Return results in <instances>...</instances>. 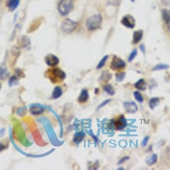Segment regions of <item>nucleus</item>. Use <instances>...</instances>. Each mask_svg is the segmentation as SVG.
Returning <instances> with one entry per match:
<instances>
[{"mask_svg":"<svg viewBox=\"0 0 170 170\" xmlns=\"http://www.w3.org/2000/svg\"><path fill=\"white\" fill-rule=\"evenodd\" d=\"M46 76L53 83H60L66 78V73L63 70L58 67H52L47 71Z\"/></svg>","mask_w":170,"mask_h":170,"instance_id":"1","label":"nucleus"},{"mask_svg":"<svg viewBox=\"0 0 170 170\" xmlns=\"http://www.w3.org/2000/svg\"><path fill=\"white\" fill-rule=\"evenodd\" d=\"M101 23H102V16L100 14H96V15H91L86 20L85 26L88 31L94 32L100 28Z\"/></svg>","mask_w":170,"mask_h":170,"instance_id":"2","label":"nucleus"},{"mask_svg":"<svg viewBox=\"0 0 170 170\" xmlns=\"http://www.w3.org/2000/svg\"><path fill=\"white\" fill-rule=\"evenodd\" d=\"M73 7V0H60L58 3V11L62 16H66L72 11Z\"/></svg>","mask_w":170,"mask_h":170,"instance_id":"3","label":"nucleus"},{"mask_svg":"<svg viewBox=\"0 0 170 170\" xmlns=\"http://www.w3.org/2000/svg\"><path fill=\"white\" fill-rule=\"evenodd\" d=\"M77 23L72 20H71V19H68V18L65 19L61 25V30L65 33H67V34L73 32L77 29Z\"/></svg>","mask_w":170,"mask_h":170,"instance_id":"4","label":"nucleus"},{"mask_svg":"<svg viewBox=\"0 0 170 170\" xmlns=\"http://www.w3.org/2000/svg\"><path fill=\"white\" fill-rule=\"evenodd\" d=\"M126 62L123 60L117 57V56H114V58L112 59L111 64H110V68L115 72H120L126 67Z\"/></svg>","mask_w":170,"mask_h":170,"instance_id":"5","label":"nucleus"},{"mask_svg":"<svg viewBox=\"0 0 170 170\" xmlns=\"http://www.w3.org/2000/svg\"><path fill=\"white\" fill-rule=\"evenodd\" d=\"M112 126L117 130H123L125 129L128 126V123L125 117L123 115H120L117 118H115L114 120L112 121Z\"/></svg>","mask_w":170,"mask_h":170,"instance_id":"6","label":"nucleus"},{"mask_svg":"<svg viewBox=\"0 0 170 170\" xmlns=\"http://www.w3.org/2000/svg\"><path fill=\"white\" fill-rule=\"evenodd\" d=\"M135 23H136L135 19L131 15H124L121 20V24L123 27L129 28V29H134L135 27Z\"/></svg>","mask_w":170,"mask_h":170,"instance_id":"7","label":"nucleus"},{"mask_svg":"<svg viewBox=\"0 0 170 170\" xmlns=\"http://www.w3.org/2000/svg\"><path fill=\"white\" fill-rule=\"evenodd\" d=\"M44 61L50 67H56L59 65L60 60L57 56L53 55V54H48L44 58Z\"/></svg>","mask_w":170,"mask_h":170,"instance_id":"8","label":"nucleus"},{"mask_svg":"<svg viewBox=\"0 0 170 170\" xmlns=\"http://www.w3.org/2000/svg\"><path fill=\"white\" fill-rule=\"evenodd\" d=\"M123 107L125 109V111L128 113H130V114L135 113L138 111V106L133 101H126V102H124L123 103Z\"/></svg>","mask_w":170,"mask_h":170,"instance_id":"9","label":"nucleus"},{"mask_svg":"<svg viewBox=\"0 0 170 170\" xmlns=\"http://www.w3.org/2000/svg\"><path fill=\"white\" fill-rule=\"evenodd\" d=\"M45 112V109L44 107L41 106H38V105H33L30 107V112L31 114L34 115V116H38V115L43 114Z\"/></svg>","mask_w":170,"mask_h":170,"instance_id":"10","label":"nucleus"},{"mask_svg":"<svg viewBox=\"0 0 170 170\" xmlns=\"http://www.w3.org/2000/svg\"><path fill=\"white\" fill-rule=\"evenodd\" d=\"M18 44H20V46L24 49H28L31 45V41L30 39L27 38V36H21L18 38Z\"/></svg>","mask_w":170,"mask_h":170,"instance_id":"11","label":"nucleus"},{"mask_svg":"<svg viewBox=\"0 0 170 170\" xmlns=\"http://www.w3.org/2000/svg\"><path fill=\"white\" fill-rule=\"evenodd\" d=\"M88 98H89V94H88V89L86 88H83L81 91L79 96L77 98V101L80 103V104H84L88 100Z\"/></svg>","mask_w":170,"mask_h":170,"instance_id":"12","label":"nucleus"},{"mask_svg":"<svg viewBox=\"0 0 170 170\" xmlns=\"http://www.w3.org/2000/svg\"><path fill=\"white\" fill-rule=\"evenodd\" d=\"M142 38H143V31L142 30L135 31L134 34H133L132 43L134 44H138L142 40Z\"/></svg>","mask_w":170,"mask_h":170,"instance_id":"13","label":"nucleus"},{"mask_svg":"<svg viewBox=\"0 0 170 170\" xmlns=\"http://www.w3.org/2000/svg\"><path fill=\"white\" fill-rule=\"evenodd\" d=\"M135 87L138 90L145 91L146 89V80L144 79V78H141L140 80H138L135 83Z\"/></svg>","mask_w":170,"mask_h":170,"instance_id":"14","label":"nucleus"},{"mask_svg":"<svg viewBox=\"0 0 170 170\" xmlns=\"http://www.w3.org/2000/svg\"><path fill=\"white\" fill-rule=\"evenodd\" d=\"M85 137V133L83 132H77L75 134L73 137V142L76 144L77 146H78L82 141H83V139Z\"/></svg>","mask_w":170,"mask_h":170,"instance_id":"15","label":"nucleus"},{"mask_svg":"<svg viewBox=\"0 0 170 170\" xmlns=\"http://www.w3.org/2000/svg\"><path fill=\"white\" fill-rule=\"evenodd\" d=\"M158 160V157L157 154H151V155H150L148 157L146 160V164L148 166H152V165L156 164L157 163V162Z\"/></svg>","mask_w":170,"mask_h":170,"instance_id":"16","label":"nucleus"},{"mask_svg":"<svg viewBox=\"0 0 170 170\" xmlns=\"http://www.w3.org/2000/svg\"><path fill=\"white\" fill-rule=\"evenodd\" d=\"M160 98L159 97H152L151 100H149V107L151 110H154V109L158 106L160 104Z\"/></svg>","mask_w":170,"mask_h":170,"instance_id":"17","label":"nucleus"},{"mask_svg":"<svg viewBox=\"0 0 170 170\" xmlns=\"http://www.w3.org/2000/svg\"><path fill=\"white\" fill-rule=\"evenodd\" d=\"M62 94H63L62 88L60 86H56L55 88H54L53 92H52V99L56 100V99H58V98L61 96Z\"/></svg>","mask_w":170,"mask_h":170,"instance_id":"18","label":"nucleus"},{"mask_svg":"<svg viewBox=\"0 0 170 170\" xmlns=\"http://www.w3.org/2000/svg\"><path fill=\"white\" fill-rule=\"evenodd\" d=\"M9 76V71L6 66L1 64L0 65V79H5Z\"/></svg>","mask_w":170,"mask_h":170,"instance_id":"19","label":"nucleus"},{"mask_svg":"<svg viewBox=\"0 0 170 170\" xmlns=\"http://www.w3.org/2000/svg\"><path fill=\"white\" fill-rule=\"evenodd\" d=\"M19 3H20V0H9L7 3V6L10 11H14L19 6Z\"/></svg>","mask_w":170,"mask_h":170,"instance_id":"20","label":"nucleus"},{"mask_svg":"<svg viewBox=\"0 0 170 170\" xmlns=\"http://www.w3.org/2000/svg\"><path fill=\"white\" fill-rule=\"evenodd\" d=\"M112 78V74L109 71H105L103 72L102 74L100 75V81L103 82H108L109 80Z\"/></svg>","mask_w":170,"mask_h":170,"instance_id":"21","label":"nucleus"},{"mask_svg":"<svg viewBox=\"0 0 170 170\" xmlns=\"http://www.w3.org/2000/svg\"><path fill=\"white\" fill-rule=\"evenodd\" d=\"M162 17L166 24L170 21V9H163L162 10Z\"/></svg>","mask_w":170,"mask_h":170,"instance_id":"22","label":"nucleus"},{"mask_svg":"<svg viewBox=\"0 0 170 170\" xmlns=\"http://www.w3.org/2000/svg\"><path fill=\"white\" fill-rule=\"evenodd\" d=\"M103 90L105 91V92H106V93L108 94H110V95H114L115 94L114 88H113L111 84H107V83H106V84L103 85Z\"/></svg>","mask_w":170,"mask_h":170,"instance_id":"23","label":"nucleus"},{"mask_svg":"<svg viewBox=\"0 0 170 170\" xmlns=\"http://www.w3.org/2000/svg\"><path fill=\"white\" fill-rule=\"evenodd\" d=\"M169 67L168 65L166 64H157L155 66L152 68V71L156 72V71H160V70H167Z\"/></svg>","mask_w":170,"mask_h":170,"instance_id":"24","label":"nucleus"},{"mask_svg":"<svg viewBox=\"0 0 170 170\" xmlns=\"http://www.w3.org/2000/svg\"><path fill=\"white\" fill-rule=\"evenodd\" d=\"M108 58H109L108 56H104V57L101 59V61H100L98 63V66H96V69L100 70V69H101V68L104 67V66H105V65H106V61H107V60H108Z\"/></svg>","mask_w":170,"mask_h":170,"instance_id":"25","label":"nucleus"},{"mask_svg":"<svg viewBox=\"0 0 170 170\" xmlns=\"http://www.w3.org/2000/svg\"><path fill=\"white\" fill-rule=\"evenodd\" d=\"M134 96H135V100H137L138 102L140 103L144 102V97L143 95L141 94V93L140 91H135V92H134Z\"/></svg>","mask_w":170,"mask_h":170,"instance_id":"26","label":"nucleus"},{"mask_svg":"<svg viewBox=\"0 0 170 170\" xmlns=\"http://www.w3.org/2000/svg\"><path fill=\"white\" fill-rule=\"evenodd\" d=\"M126 77V72H119L116 74V80L117 82H122Z\"/></svg>","mask_w":170,"mask_h":170,"instance_id":"27","label":"nucleus"},{"mask_svg":"<svg viewBox=\"0 0 170 170\" xmlns=\"http://www.w3.org/2000/svg\"><path fill=\"white\" fill-rule=\"evenodd\" d=\"M18 77L13 76L11 77H9V86H15V85H17L18 83Z\"/></svg>","mask_w":170,"mask_h":170,"instance_id":"28","label":"nucleus"},{"mask_svg":"<svg viewBox=\"0 0 170 170\" xmlns=\"http://www.w3.org/2000/svg\"><path fill=\"white\" fill-rule=\"evenodd\" d=\"M137 54H138V52H137V50L136 49H134V50H132V52L130 53V55H129V59H128V61H129V62H131L134 60V59L137 56Z\"/></svg>","mask_w":170,"mask_h":170,"instance_id":"29","label":"nucleus"},{"mask_svg":"<svg viewBox=\"0 0 170 170\" xmlns=\"http://www.w3.org/2000/svg\"><path fill=\"white\" fill-rule=\"evenodd\" d=\"M26 110H27V108L24 106V107H21V108L18 109L17 110V115H19L20 117H23L24 115H26Z\"/></svg>","mask_w":170,"mask_h":170,"instance_id":"30","label":"nucleus"},{"mask_svg":"<svg viewBox=\"0 0 170 170\" xmlns=\"http://www.w3.org/2000/svg\"><path fill=\"white\" fill-rule=\"evenodd\" d=\"M111 101H112V100H110V99H109V100H104V101H103V102L101 103V104H100V106H98V107H97V110H100V109L103 108L104 106H106V105H107L108 103L111 102Z\"/></svg>","mask_w":170,"mask_h":170,"instance_id":"31","label":"nucleus"},{"mask_svg":"<svg viewBox=\"0 0 170 170\" xmlns=\"http://www.w3.org/2000/svg\"><path fill=\"white\" fill-rule=\"evenodd\" d=\"M15 74H16V77H18L19 78H20V77H22L25 76L23 72H21V71L20 70V69H16V70H15Z\"/></svg>","mask_w":170,"mask_h":170,"instance_id":"32","label":"nucleus"},{"mask_svg":"<svg viewBox=\"0 0 170 170\" xmlns=\"http://www.w3.org/2000/svg\"><path fill=\"white\" fill-rule=\"evenodd\" d=\"M149 140H150V136H146V137L144 138L143 141H142V146L143 147L146 146V145H147V143H148Z\"/></svg>","mask_w":170,"mask_h":170,"instance_id":"33","label":"nucleus"},{"mask_svg":"<svg viewBox=\"0 0 170 170\" xmlns=\"http://www.w3.org/2000/svg\"><path fill=\"white\" fill-rule=\"evenodd\" d=\"M129 158H130L129 157H123V158L121 159L120 161L118 162V164H123V162H125L126 161H128Z\"/></svg>","mask_w":170,"mask_h":170,"instance_id":"34","label":"nucleus"},{"mask_svg":"<svg viewBox=\"0 0 170 170\" xmlns=\"http://www.w3.org/2000/svg\"><path fill=\"white\" fill-rule=\"evenodd\" d=\"M166 156H167V159L170 161V146H168L166 149Z\"/></svg>","mask_w":170,"mask_h":170,"instance_id":"35","label":"nucleus"},{"mask_svg":"<svg viewBox=\"0 0 170 170\" xmlns=\"http://www.w3.org/2000/svg\"><path fill=\"white\" fill-rule=\"evenodd\" d=\"M5 149V146H4V145L2 143H0V152L2 151H3V150Z\"/></svg>","mask_w":170,"mask_h":170,"instance_id":"36","label":"nucleus"},{"mask_svg":"<svg viewBox=\"0 0 170 170\" xmlns=\"http://www.w3.org/2000/svg\"><path fill=\"white\" fill-rule=\"evenodd\" d=\"M163 4H165V5H170V0H163Z\"/></svg>","mask_w":170,"mask_h":170,"instance_id":"37","label":"nucleus"},{"mask_svg":"<svg viewBox=\"0 0 170 170\" xmlns=\"http://www.w3.org/2000/svg\"><path fill=\"white\" fill-rule=\"evenodd\" d=\"M140 49L142 50V52H143V53L146 52V50H145V45H144V44H141V46H140Z\"/></svg>","mask_w":170,"mask_h":170,"instance_id":"38","label":"nucleus"},{"mask_svg":"<svg viewBox=\"0 0 170 170\" xmlns=\"http://www.w3.org/2000/svg\"><path fill=\"white\" fill-rule=\"evenodd\" d=\"M166 25H167V29H168V31H169V32H170V21H168V22H167V23L166 24Z\"/></svg>","mask_w":170,"mask_h":170,"instance_id":"39","label":"nucleus"},{"mask_svg":"<svg viewBox=\"0 0 170 170\" xmlns=\"http://www.w3.org/2000/svg\"><path fill=\"white\" fill-rule=\"evenodd\" d=\"M131 1H132V2H135V0H131Z\"/></svg>","mask_w":170,"mask_h":170,"instance_id":"40","label":"nucleus"},{"mask_svg":"<svg viewBox=\"0 0 170 170\" xmlns=\"http://www.w3.org/2000/svg\"><path fill=\"white\" fill-rule=\"evenodd\" d=\"M0 88H1V83H0Z\"/></svg>","mask_w":170,"mask_h":170,"instance_id":"41","label":"nucleus"}]
</instances>
